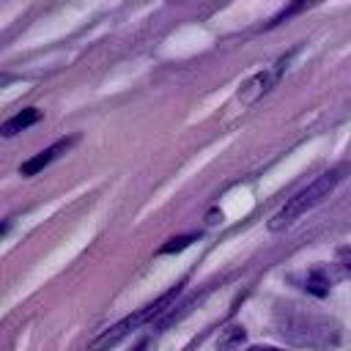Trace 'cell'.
I'll return each instance as SVG.
<instances>
[{"instance_id": "5b68a950", "label": "cell", "mask_w": 351, "mask_h": 351, "mask_svg": "<svg viewBox=\"0 0 351 351\" xmlns=\"http://www.w3.org/2000/svg\"><path fill=\"white\" fill-rule=\"evenodd\" d=\"M38 121H41V110H38V107H25V110L14 112L5 123H0V134H3V137H14V134L30 129V126L38 123Z\"/></svg>"}, {"instance_id": "8fae6325", "label": "cell", "mask_w": 351, "mask_h": 351, "mask_svg": "<svg viewBox=\"0 0 351 351\" xmlns=\"http://www.w3.org/2000/svg\"><path fill=\"white\" fill-rule=\"evenodd\" d=\"M5 230H8V222H0V236H3Z\"/></svg>"}, {"instance_id": "6da1fadb", "label": "cell", "mask_w": 351, "mask_h": 351, "mask_svg": "<svg viewBox=\"0 0 351 351\" xmlns=\"http://www.w3.org/2000/svg\"><path fill=\"white\" fill-rule=\"evenodd\" d=\"M274 326L288 343L299 348H315V351H329L343 337V326L332 315L321 310H310L304 304H293V302L274 307Z\"/></svg>"}, {"instance_id": "9c48e42d", "label": "cell", "mask_w": 351, "mask_h": 351, "mask_svg": "<svg viewBox=\"0 0 351 351\" xmlns=\"http://www.w3.org/2000/svg\"><path fill=\"white\" fill-rule=\"evenodd\" d=\"M335 258H337V266H340L346 274H351V244H343V247H337Z\"/></svg>"}, {"instance_id": "3957f363", "label": "cell", "mask_w": 351, "mask_h": 351, "mask_svg": "<svg viewBox=\"0 0 351 351\" xmlns=\"http://www.w3.org/2000/svg\"><path fill=\"white\" fill-rule=\"evenodd\" d=\"M181 293V285H176V288H170V291H165L162 296H156L151 304H145V307H140V310H134V313H129L126 318H121L118 324H112L110 329H104L96 340H90L88 343V351H112L115 346H121L132 332H137L143 324H148V321H154L156 315H162L173 302H176V296Z\"/></svg>"}, {"instance_id": "7a4b0ae2", "label": "cell", "mask_w": 351, "mask_h": 351, "mask_svg": "<svg viewBox=\"0 0 351 351\" xmlns=\"http://www.w3.org/2000/svg\"><path fill=\"white\" fill-rule=\"evenodd\" d=\"M351 167L348 165H337V167H332V170H326L324 176H318L313 184H307L302 192H296L274 217H271V222H269V228L271 230H282V228H288L291 222H296L302 214H307L310 208H315L318 203H324L326 197H329V192L346 178V173H348Z\"/></svg>"}, {"instance_id": "277c9868", "label": "cell", "mask_w": 351, "mask_h": 351, "mask_svg": "<svg viewBox=\"0 0 351 351\" xmlns=\"http://www.w3.org/2000/svg\"><path fill=\"white\" fill-rule=\"evenodd\" d=\"M74 140H77V137H60V140H58V143H52L49 148H44V151L33 154L27 162H22V165H19V176H36V173H41L49 162H55L63 151H69V148L74 145Z\"/></svg>"}, {"instance_id": "ba28073f", "label": "cell", "mask_w": 351, "mask_h": 351, "mask_svg": "<svg viewBox=\"0 0 351 351\" xmlns=\"http://www.w3.org/2000/svg\"><path fill=\"white\" fill-rule=\"evenodd\" d=\"M192 241H197V236H195V233H186V236H176V239H170L165 247H159V255H173V252H181V250H186Z\"/></svg>"}, {"instance_id": "30bf717a", "label": "cell", "mask_w": 351, "mask_h": 351, "mask_svg": "<svg viewBox=\"0 0 351 351\" xmlns=\"http://www.w3.org/2000/svg\"><path fill=\"white\" fill-rule=\"evenodd\" d=\"M247 351H282V348H274V346H250Z\"/></svg>"}, {"instance_id": "52a82bcc", "label": "cell", "mask_w": 351, "mask_h": 351, "mask_svg": "<svg viewBox=\"0 0 351 351\" xmlns=\"http://www.w3.org/2000/svg\"><path fill=\"white\" fill-rule=\"evenodd\" d=\"M329 277H326V271L324 269H310L307 274H304V288L310 291V293H315V296H326V291H329Z\"/></svg>"}, {"instance_id": "8992f818", "label": "cell", "mask_w": 351, "mask_h": 351, "mask_svg": "<svg viewBox=\"0 0 351 351\" xmlns=\"http://www.w3.org/2000/svg\"><path fill=\"white\" fill-rule=\"evenodd\" d=\"M277 74L280 71H261V74H255L250 82H244V88H241V101H255L258 96H263L274 82H277Z\"/></svg>"}]
</instances>
